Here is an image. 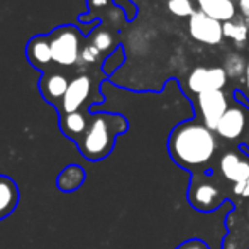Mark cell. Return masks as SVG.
I'll return each mask as SVG.
<instances>
[{
	"label": "cell",
	"mask_w": 249,
	"mask_h": 249,
	"mask_svg": "<svg viewBox=\"0 0 249 249\" xmlns=\"http://www.w3.org/2000/svg\"><path fill=\"white\" fill-rule=\"evenodd\" d=\"M219 168L222 177L227 181H232V185L249 178V160H244L239 153L234 151H229L220 158Z\"/></svg>",
	"instance_id": "12"
},
{
	"label": "cell",
	"mask_w": 249,
	"mask_h": 249,
	"mask_svg": "<svg viewBox=\"0 0 249 249\" xmlns=\"http://www.w3.org/2000/svg\"><path fill=\"white\" fill-rule=\"evenodd\" d=\"M89 2V9L90 12L95 9H100V7H105V5H110L112 0H87Z\"/></svg>",
	"instance_id": "24"
},
{
	"label": "cell",
	"mask_w": 249,
	"mask_h": 249,
	"mask_svg": "<svg viewBox=\"0 0 249 249\" xmlns=\"http://www.w3.org/2000/svg\"><path fill=\"white\" fill-rule=\"evenodd\" d=\"M222 29H224V37L234 41V43L241 46V44L248 39L249 20H246L244 17H237L236 16L232 20H229V22H224Z\"/></svg>",
	"instance_id": "17"
},
{
	"label": "cell",
	"mask_w": 249,
	"mask_h": 249,
	"mask_svg": "<svg viewBox=\"0 0 249 249\" xmlns=\"http://www.w3.org/2000/svg\"><path fill=\"white\" fill-rule=\"evenodd\" d=\"M168 9H170L175 16L188 17V19H190L192 14L195 12L190 0H168Z\"/></svg>",
	"instance_id": "20"
},
{
	"label": "cell",
	"mask_w": 249,
	"mask_h": 249,
	"mask_svg": "<svg viewBox=\"0 0 249 249\" xmlns=\"http://www.w3.org/2000/svg\"><path fill=\"white\" fill-rule=\"evenodd\" d=\"M246 217H248V220H249V203H248V207H246Z\"/></svg>",
	"instance_id": "28"
},
{
	"label": "cell",
	"mask_w": 249,
	"mask_h": 249,
	"mask_svg": "<svg viewBox=\"0 0 249 249\" xmlns=\"http://www.w3.org/2000/svg\"><path fill=\"white\" fill-rule=\"evenodd\" d=\"M244 131H246V107L236 102L222 115L215 134L227 141H234V139H239Z\"/></svg>",
	"instance_id": "9"
},
{
	"label": "cell",
	"mask_w": 249,
	"mask_h": 249,
	"mask_svg": "<svg viewBox=\"0 0 249 249\" xmlns=\"http://www.w3.org/2000/svg\"><path fill=\"white\" fill-rule=\"evenodd\" d=\"M85 170L78 164H70L68 168L61 171L58 175V180H56V185L61 192H73L76 188H80L85 181Z\"/></svg>",
	"instance_id": "16"
},
{
	"label": "cell",
	"mask_w": 249,
	"mask_h": 249,
	"mask_svg": "<svg viewBox=\"0 0 249 249\" xmlns=\"http://www.w3.org/2000/svg\"><path fill=\"white\" fill-rule=\"evenodd\" d=\"M87 39H89L90 43H92L100 53L108 51L112 48V43H114V37H112V34L108 33V31L102 29V27H100V29H97L93 34H90Z\"/></svg>",
	"instance_id": "19"
},
{
	"label": "cell",
	"mask_w": 249,
	"mask_h": 249,
	"mask_svg": "<svg viewBox=\"0 0 249 249\" xmlns=\"http://www.w3.org/2000/svg\"><path fill=\"white\" fill-rule=\"evenodd\" d=\"M129 122L124 115L110 112H93L90 114L89 127L83 138L76 142L82 156L89 161L105 160L115 146V139L127 132Z\"/></svg>",
	"instance_id": "2"
},
{
	"label": "cell",
	"mask_w": 249,
	"mask_h": 249,
	"mask_svg": "<svg viewBox=\"0 0 249 249\" xmlns=\"http://www.w3.org/2000/svg\"><path fill=\"white\" fill-rule=\"evenodd\" d=\"M168 151L175 163L192 175L203 173L217 151V139L203 122L188 119L171 131Z\"/></svg>",
	"instance_id": "1"
},
{
	"label": "cell",
	"mask_w": 249,
	"mask_h": 249,
	"mask_svg": "<svg viewBox=\"0 0 249 249\" xmlns=\"http://www.w3.org/2000/svg\"><path fill=\"white\" fill-rule=\"evenodd\" d=\"M197 107L202 122L210 131L215 132L220 119L229 108V102H227V95L222 90H213V92H205L197 95Z\"/></svg>",
	"instance_id": "6"
},
{
	"label": "cell",
	"mask_w": 249,
	"mask_h": 249,
	"mask_svg": "<svg viewBox=\"0 0 249 249\" xmlns=\"http://www.w3.org/2000/svg\"><path fill=\"white\" fill-rule=\"evenodd\" d=\"M99 56H100V51L97 50V48L93 46L89 39H87V44H85V48H83V51H82V58H80V61L87 63V65H93V63L99 59Z\"/></svg>",
	"instance_id": "21"
},
{
	"label": "cell",
	"mask_w": 249,
	"mask_h": 249,
	"mask_svg": "<svg viewBox=\"0 0 249 249\" xmlns=\"http://www.w3.org/2000/svg\"><path fill=\"white\" fill-rule=\"evenodd\" d=\"M244 85H246V97L249 99V61H248V66H246V73H244Z\"/></svg>",
	"instance_id": "26"
},
{
	"label": "cell",
	"mask_w": 249,
	"mask_h": 249,
	"mask_svg": "<svg viewBox=\"0 0 249 249\" xmlns=\"http://www.w3.org/2000/svg\"><path fill=\"white\" fill-rule=\"evenodd\" d=\"M246 66H248V61L239 54V53H231V54L226 56L224 59V71L227 73L229 78H241L244 76L246 73Z\"/></svg>",
	"instance_id": "18"
},
{
	"label": "cell",
	"mask_w": 249,
	"mask_h": 249,
	"mask_svg": "<svg viewBox=\"0 0 249 249\" xmlns=\"http://www.w3.org/2000/svg\"><path fill=\"white\" fill-rule=\"evenodd\" d=\"M177 249H210L209 244L203 243L202 239H188L183 244H180Z\"/></svg>",
	"instance_id": "23"
},
{
	"label": "cell",
	"mask_w": 249,
	"mask_h": 249,
	"mask_svg": "<svg viewBox=\"0 0 249 249\" xmlns=\"http://www.w3.org/2000/svg\"><path fill=\"white\" fill-rule=\"evenodd\" d=\"M188 202L195 210L200 212H212L222 205L220 190L205 178V173L192 175L190 188H188Z\"/></svg>",
	"instance_id": "5"
},
{
	"label": "cell",
	"mask_w": 249,
	"mask_h": 249,
	"mask_svg": "<svg viewBox=\"0 0 249 249\" xmlns=\"http://www.w3.org/2000/svg\"><path fill=\"white\" fill-rule=\"evenodd\" d=\"M89 112H73V114L59 115V129L66 138L71 139L76 144L89 127Z\"/></svg>",
	"instance_id": "13"
},
{
	"label": "cell",
	"mask_w": 249,
	"mask_h": 249,
	"mask_svg": "<svg viewBox=\"0 0 249 249\" xmlns=\"http://www.w3.org/2000/svg\"><path fill=\"white\" fill-rule=\"evenodd\" d=\"M237 7H239V10H241V16L246 20H249V0H239Z\"/></svg>",
	"instance_id": "25"
},
{
	"label": "cell",
	"mask_w": 249,
	"mask_h": 249,
	"mask_svg": "<svg viewBox=\"0 0 249 249\" xmlns=\"http://www.w3.org/2000/svg\"><path fill=\"white\" fill-rule=\"evenodd\" d=\"M200 10L219 22H229L236 17L234 0H197Z\"/></svg>",
	"instance_id": "15"
},
{
	"label": "cell",
	"mask_w": 249,
	"mask_h": 249,
	"mask_svg": "<svg viewBox=\"0 0 249 249\" xmlns=\"http://www.w3.org/2000/svg\"><path fill=\"white\" fill-rule=\"evenodd\" d=\"M20 194L17 183L10 177L0 175V220L9 217L17 209Z\"/></svg>",
	"instance_id": "14"
},
{
	"label": "cell",
	"mask_w": 249,
	"mask_h": 249,
	"mask_svg": "<svg viewBox=\"0 0 249 249\" xmlns=\"http://www.w3.org/2000/svg\"><path fill=\"white\" fill-rule=\"evenodd\" d=\"M70 80L71 78L61 71H50V70L44 71L39 80V92L43 99L54 108H58L68 90Z\"/></svg>",
	"instance_id": "10"
},
{
	"label": "cell",
	"mask_w": 249,
	"mask_h": 249,
	"mask_svg": "<svg viewBox=\"0 0 249 249\" xmlns=\"http://www.w3.org/2000/svg\"><path fill=\"white\" fill-rule=\"evenodd\" d=\"M102 100L104 97L93 89V80L89 75H76L70 80L68 90L56 110H58V115L73 114V112H89L90 105Z\"/></svg>",
	"instance_id": "4"
},
{
	"label": "cell",
	"mask_w": 249,
	"mask_h": 249,
	"mask_svg": "<svg viewBox=\"0 0 249 249\" xmlns=\"http://www.w3.org/2000/svg\"><path fill=\"white\" fill-rule=\"evenodd\" d=\"M188 31L195 41L209 46H215L224 39L222 22L209 17L202 10H195L192 14V17L188 19Z\"/></svg>",
	"instance_id": "7"
},
{
	"label": "cell",
	"mask_w": 249,
	"mask_h": 249,
	"mask_svg": "<svg viewBox=\"0 0 249 249\" xmlns=\"http://www.w3.org/2000/svg\"><path fill=\"white\" fill-rule=\"evenodd\" d=\"M241 149H243L246 154H249V139H248V142H244V144H241Z\"/></svg>",
	"instance_id": "27"
},
{
	"label": "cell",
	"mask_w": 249,
	"mask_h": 249,
	"mask_svg": "<svg viewBox=\"0 0 249 249\" xmlns=\"http://www.w3.org/2000/svg\"><path fill=\"white\" fill-rule=\"evenodd\" d=\"M26 56L34 68L43 70V73L48 71L50 66L53 65L51 46H50L48 34H37V36L31 37L26 46Z\"/></svg>",
	"instance_id": "11"
},
{
	"label": "cell",
	"mask_w": 249,
	"mask_h": 249,
	"mask_svg": "<svg viewBox=\"0 0 249 249\" xmlns=\"http://www.w3.org/2000/svg\"><path fill=\"white\" fill-rule=\"evenodd\" d=\"M232 192L239 198H248L249 200V178L244 181H239V183H234Z\"/></svg>",
	"instance_id": "22"
},
{
	"label": "cell",
	"mask_w": 249,
	"mask_h": 249,
	"mask_svg": "<svg viewBox=\"0 0 249 249\" xmlns=\"http://www.w3.org/2000/svg\"><path fill=\"white\" fill-rule=\"evenodd\" d=\"M227 73L220 66H212V68H205V66H198L188 75V89L190 92L205 93L213 92V90H222L227 83Z\"/></svg>",
	"instance_id": "8"
},
{
	"label": "cell",
	"mask_w": 249,
	"mask_h": 249,
	"mask_svg": "<svg viewBox=\"0 0 249 249\" xmlns=\"http://www.w3.org/2000/svg\"><path fill=\"white\" fill-rule=\"evenodd\" d=\"M51 46L53 65L59 68H71L82 58V51L87 44V37L75 26L56 27L48 34Z\"/></svg>",
	"instance_id": "3"
}]
</instances>
